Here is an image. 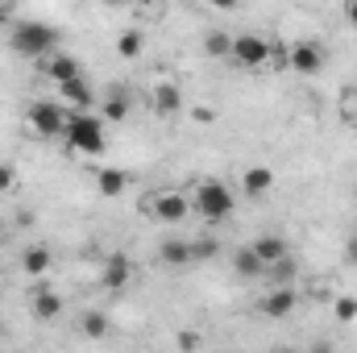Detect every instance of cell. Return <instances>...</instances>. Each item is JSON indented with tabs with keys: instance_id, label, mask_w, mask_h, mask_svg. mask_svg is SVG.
Masks as SVG:
<instances>
[{
	"instance_id": "obj_17",
	"label": "cell",
	"mask_w": 357,
	"mask_h": 353,
	"mask_svg": "<svg viewBox=\"0 0 357 353\" xmlns=\"http://www.w3.org/2000/svg\"><path fill=\"white\" fill-rule=\"evenodd\" d=\"M50 266H54V254H50L46 246H29V250L21 254V270H25L29 278H42Z\"/></svg>"
},
{
	"instance_id": "obj_33",
	"label": "cell",
	"mask_w": 357,
	"mask_h": 353,
	"mask_svg": "<svg viewBox=\"0 0 357 353\" xmlns=\"http://www.w3.org/2000/svg\"><path fill=\"white\" fill-rule=\"evenodd\" d=\"M349 104H354V121H357V91H349Z\"/></svg>"
},
{
	"instance_id": "obj_1",
	"label": "cell",
	"mask_w": 357,
	"mask_h": 353,
	"mask_svg": "<svg viewBox=\"0 0 357 353\" xmlns=\"http://www.w3.org/2000/svg\"><path fill=\"white\" fill-rule=\"evenodd\" d=\"M54 42H59L54 25H46V21H13V50H17L21 59L46 63V59L54 54Z\"/></svg>"
},
{
	"instance_id": "obj_7",
	"label": "cell",
	"mask_w": 357,
	"mask_h": 353,
	"mask_svg": "<svg viewBox=\"0 0 357 353\" xmlns=\"http://www.w3.org/2000/svg\"><path fill=\"white\" fill-rule=\"evenodd\" d=\"M150 212H154L162 225H183L187 212H191V200H187L183 191H158V195H150Z\"/></svg>"
},
{
	"instance_id": "obj_27",
	"label": "cell",
	"mask_w": 357,
	"mask_h": 353,
	"mask_svg": "<svg viewBox=\"0 0 357 353\" xmlns=\"http://www.w3.org/2000/svg\"><path fill=\"white\" fill-rule=\"evenodd\" d=\"M13 187H17V171H13L8 163H0V195H4V191H13Z\"/></svg>"
},
{
	"instance_id": "obj_11",
	"label": "cell",
	"mask_w": 357,
	"mask_h": 353,
	"mask_svg": "<svg viewBox=\"0 0 357 353\" xmlns=\"http://www.w3.org/2000/svg\"><path fill=\"white\" fill-rule=\"evenodd\" d=\"M295 303H299L295 287H270V295L262 299V316L282 320V316H291V312H295Z\"/></svg>"
},
{
	"instance_id": "obj_20",
	"label": "cell",
	"mask_w": 357,
	"mask_h": 353,
	"mask_svg": "<svg viewBox=\"0 0 357 353\" xmlns=\"http://www.w3.org/2000/svg\"><path fill=\"white\" fill-rule=\"evenodd\" d=\"M116 54H121V59H142V54H146V33H142V29H121Z\"/></svg>"
},
{
	"instance_id": "obj_6",
	"label": "cell",
	"mask_w": 357,
	"mask_h": 353,
	"mask_svg": "<svg viewBox=\"0 0 357 353\" xmlns=\"http://www.w3.org/2000/svg\"><path fill=\"white\" fill-rule=\"evenodd\" d=\"M287 67H291L295 75H320V71H324V50L303 38V42L287 46Z\"/></svg>"
},
{
	"instance_id": "obj_26",
	"label": "cell",
	"mask_w": 357,
	"mask_h": 353,
	"mask_svg": "<svg viewBox=\"0 0 357 353\" xmlns=\"http://www.w3.org/2000/svg\"><path fill=\"white\" fill-rule=\"evenodd\" d=\"M333 316H337V320H345V324H349V320H357V299L341 295V299L333 303Z\"/></svg>"
},
{
	"instance_id": "obj_29",
	"label": "cell",
	"mask_w": 357,
	"mask_h": 353,
	"mask_svg": "<svg viewBox=\"0 0 357 353\" xmlns=\"http://www.w3.org/2000/svg\"><path fill=\"white\" fill-rule=\"evenodd\" d=\"M178 345H183V350H195V345H199V337H195V333H183V337H178Z\"/></svg>"
},
{
	"instance_id": "obj_19",
	"label": "cell",
	"mask_w": 357,
	"mask_h": 353,
	"mask_svg": "<svg viewBox=\"0 0 357 353\" xmlns=\"http://www.w3.org/2000/svg\"><path fill=\"white\" fill-rule=\"evenodd\" d=\"M233 270H237L241 278H262V274H266V266H262V258L254 254V246H245V250L233 254Z\"/></svg>"
},
{
	"instance_id": "obj_34",
	"label": "cell",
	"mask_w": 357,
	"mask_h": 353,
	"mask_svg": "<svg viewBox=\"0 0 357 353\" xmlns=\"http://www.w3.org/2000/svg\"><path fill=\"white\" fill-rule=\"evenodd\" d=\"M274 353H299V350H274Z\"/></svg>"
},
{
	"instance_id": "obj_28",
	"label": "cell",
	"mask_w": 357,
	"mask_h": 353,
	"mask_svg": "<svg viewBox=\"0 0 357 353\" xmlns=\"http://www.w3.org/2000/svg\"><path fill=\"white\" fill-rule=\"evenodd\" d=\"M345 262H349V266H357V233L349 237V241H345Z\"/></svg>"
},
{
	"instance_id": "obj_16",
	"label": "cell",
	"mask_w": 357,
	"mask_h": 353,
	"mask_svg": "<svg viewBox=\"0 0 357 353\" xmlns=\"http://www.w3.org/2000/svg\"><path fill=\"white\" fill-rule=\"evenodd\" d=\"M125 187H129V175H125V171H116V167H100V175H96V191H100L104 200L125 195Z\"/></svg>"
},
{
	"instance_id": "obj_15",
	"label": "cell",
	"mask_w": 357,
	"mask_h": 353,
	"mask_svg": "<svg viewBox=\"0 0 357 353\" xmlns=\"http://www.w3.org/2000/svg\"><path fill=\"white\" fill-rule=\"evenodd\" d=\"M150 100H154V108H158L162 117H175L178 108H183V88L167 80V84H158V88L150 91Z\"/></svg>"
},
{
	"instance_id": "obj_22",
	"label": "cell",
	"mask_w": 357,
	"mask_h": 353,
	"mask_svg": "<svg viewBox=\"0 0 357 353\" xmlns=\"http://www.w3.org/2000/svg\"><path fill=\"white\" fill-rule=\"evenodd\" d=\"M204 54H212V59H229V54H233V33H225V29L204 33Z\"/></svg>"
},
{
	"instance_id": "obj_32",
	"label": "cell",
	"mask_w": 357,
	"mask_h": 353,
	"mask_svg": "<svg viewBox=\"0 0 357 353\" xmlns=\"http://www.w3.org/2000/svg\"><path fill=\"white\" fill-rule=\"evenodd\" d=\"M0 25H8V8L4 4H0Z\"/></svg>"
},
{
	"instance_id": "obj_12",
	"label": "cell",
	"mask_w": 357,
	"mask_h": 353,
	"mask_svg": "<svg viewBox=\"0 0 357 353\" xmlns=\"http://www.w3.org/2000/svg\"><path fill=\"white\" fill-rule=\"evenodd\" d=\"M29 308H33L38 320H59V312H63V295H59L54 287H38V291L29 295Z\"/></svg>"
},
{
	"instance_id": "obj_30",
	"label": "cell",
	"mask_w": 357,
	"mask_h": 353,
	"mask_svg": "<svg viewBox=\"0 0 357 353\" xmlns=\"http://www.w3.org/2000/svg\"><path fill=\"white\" fill-rule=\"evenodd\" d=\"M345 21L357 29V0H354V4H345Z\"/></svg>"
},
{
	"instance_id": "obj_8",
	"label": "cell",
	"mask_w": 357,
	"mask_h": 353,
	"mask_svg": "<svg viewBox=\"0 0 357 353\" xmlns=\"http://www.w3.org/2000/svg\"><path fill=\"white\" fill-rule=\"evenodd\" d=\"M274 183H278V175H274L270 167H262V163H254V167L241 171V191H245L250 200H266L270 191H274Z\"/></svg>"
},
{
	"instance_id": "obj_13",
	"label": "cell",
	"mask_w": 357,
	"mask_h": 353,
	"mask_svg": "<svg viewBox=\"0 0 357 353\" xmlns=\"http://www.w3.org/2000/svg\"><path fill=\"white\" fill-rule=\"evenodd\" d=\"M158 258H162V266H175V270L195 266L191 262V241H187V237H167V241L158 246Z\"/></svg>"
},
{
	"instance_id": "obj_14",
	"label": "cell",
	"mask_w": 357,
	"mask_h": 353,
	"mask_svg": "<svg viewBox=\"0 0 357 353\" xmlns=\"http://www.w3.org/2000/svg\"><path fill=\"white\" fill-rule=\"evenodd\" d=\"M59 96H63L75 112H88L91 104H96V91H91V84L84 80V75H79V80H71V84H63V88H59Z\"/></svg>"
},
{
	"instance_id": "obj_24",
	"label": "cell",
	"mask_w": 357,
	"mask_h": 353,
	"mask_svg": "<svg viewBox=\"0 0 357 353\" xmlns=\"http://www.w3.org/2000/svg\"><path fill=\"white\" fill-rule=\"evenodd\" d=\"M129 117V96L116 88L108 91V100H104V121H125Z\"/></svg>"
},
{
	"instance_id": "obj_3",
	"label": "cell",
	"mask_w": 357,
	"mask_h": 353,
	"mask_svg": "<svg viewBox=\"0 0 357 353\" xmlns=\"http://www.w3.org/2000/svg\"><path fill=\"white\" fill-rule=\"evenodd\" d=\"M63 137H67V146H71L75 154H104V146H108L104 117H96V112H71Z\"/></svg>"
},
{
	"instance_id": "obj_10",
	"label": "cell",
	"mask_w": 357,
	"mask_h": 353,
	"mask_svg": "<svg viewBox=\"0 0 357 353\" xmlns=\"http://www.w3.org/2000/svg\"><path fill=\"white\" fill-rule=\"evenodd\" d=\"M42 75H46V80H54V84L63 88V84L79 80V75H84V67H79V59H71V54H50V59L42 63Z\"/></svg>"
},
{
	"instance_id": "obj_4",
	"label": "cell",
	"mask_w": 357,
	"mask_h": 353,
	"mask_svg": "<svg viewBox=\"0 0 357 353\" xmlns=\"http://www.w3.org/2000/svg\"><path fill=\"white\" fill-rule=\"evenodd\" d=\"M67 121H71V112L59 104V100H33L29 104V112H25V125H29V133L33 137H63L67 133Z\"/></svg>"
},
{
	"instance_id": "obj_18",
	"label": "cell",
	"mask_w": 357,
	"mask_h": 353,
	"mask_svg": "<svg viewBox=\"0 0 357 353\" xmlns=\"http://www.w3.org/2000/svg\"><path fill=\"white\" fill-rule=\"evenodd\" d=\"M254 254L262 258V266H274V262H282V258H287V241H282L278 233H266V237H258V241H254Z\"/></svg>"
},
{
	"instance_id": "obj_2",
	"label": "cell",
	"mask_w": 357,
	"mask_h": 353,
	"mask_svg": "<svg viewBox=\"0 0 357 353\" xmlns=\"http://www.w3.org/2000/svg\"><path fill=\"white\" fill-rule=\"evenodd\" d=\"M191 208H195L208 225H220V220H229V216H233L237 200H233V191H229L220 179H204V183L191 191Z\"/></svg>"
},
{
	"instance_id": "obj_31",
	"label": "cell",
	"mask_w": 357,
	"mask_h": 353,
	"mask_svg": "<svg viewBox=\"0 0 357 353\" xmlns=\"http://www.w3.org/2000/svg\"><path fill=\"white\" fill-rule=\"evenodd\" d=\"M312 353H333V345H324V341H320V345H312Z\"/></svg>"
},
{
	"instance_id": "obj_21",
	"label": "cell",
	"mask_w": 357,
	"mask_h": 353,
	"mask_svg": "<svg viewBox=\"0 0 357 353\" xmlns=\"http://www.w3.org/2000/svg\"><path fill=\"white\" fill-rule=\"evenodd\" d=\"M79 333H84L88 341H100V337L112 333V320H108L104 312H84V316H79Z\"/></svg>"
},
{
	"instance_id": "obj_9",
	"label": "cell",
	"mask_w": 357,
	"mask_h": 353,
	"mask_svg": "<svg viewBox=\"0 0 357 353\" xmlns=\"http://www.w3.org/2000/svg\"><path fill=\"white\" fill-rule=\"evenodd\" d=\"M129 278H133V262H129L125 254H112V258L104 262V270H100V287H104V291H125Z\"/></svg>"
},
{
	"instance_id": "obj_25",
	"label": "cell",
	"mask_w": 357,
	"mask_h": 353,
	"mask_svg": "<svg viewBox=\"0 0 357 353\" xmlns=\"http://www.w3.org/2000/svg\"><path fill=\"white\" fill-rule=\"evenodd\" d=\"M216 237H199V241H191V262H208V258H216Z\"/></svg>"
},
{
	"instance_id": "obj_5",
	"label": "cell",
	"mask_w": 357,
	"mask_h": 353,
	"mask_svg": "<svg viewBox=\"0 0 357 353\" xmlns=\"http://www.w3.org/2000/svg\"><path fill=\"white\" fill-rule=\"evenodd\" d=\"M229 59L245 71H262L270 63V42L262 33H233V54Z\"/></svg>"
},
{
	"instance_id": "obj_23",
	"label": "cell",
	"mask_w": 357,
	"mask_h": 353,
	"mask_svg": "<svg viewBox=\"0 0 357 353\" xmlns=\"http://www.w3.org/2000/svg\"><path fill=\"white\" fill-rule=\"evenodd\" d=\"M299 274V266H295V258L287 254L282 262H274V266H266V278L274 283V287H291V278Z\"/></svg>"
}]
</instances>
